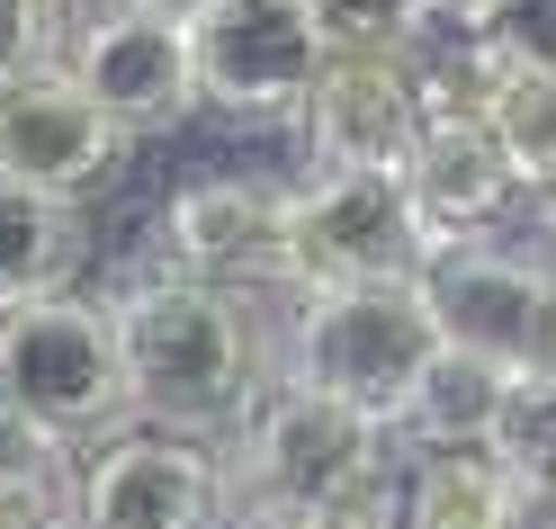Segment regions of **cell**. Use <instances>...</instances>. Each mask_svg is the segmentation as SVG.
<instances>
[{"label": "cell", "instance_id": "cell-15", "mask_svg": "<svg viewBox=\"0 0 556 529\" xmlns=\"http://www.w3.org/2000/svg\"><path fill=\"white\" fill-rule=\"evenodd\" d=\"M520 413V377L467 350H440L431 377L413 386V404L395 413V449H503Z\"/></svg>", "mask_w": 556, "mask_h": 529}, {"label": "cell", "instance_id": "cell-23", "mask_svg": "<svg viewBox=\"0 0 556 529\" xmlns=\"http://www.w3.org/2000/svg\"><path fill=\"white\" fill-rule=\"evenodd\" d=\"M539 261L556 269V198H547V242H539Z\"/></svg>", "mask_w": 556, "mask_h": 529}, {"label": "cell", "instance_id": "cell-10", "mask_svg": "<svg viewBox=\"0 0 556 529\" xmlns=\"http://www.w3.org/2000/svg\"><path fill=\"white\" fill-rule=\"evenodd\" d=\"M54 63L109 109V126L126 135V144L198 117V46H189V27L162 18V10L109 0V10H90L73 27V46H63Z\"/></svg>", "mask_w": 556, "mask_h": 529}, {"label": "cell", "instance_id": "cell-19", "mask_svg": "<svg viewBox=\"0 0 556 529\" xmlns=\"http://www.w3.org/2000/svg\"><path fill=\"white\" fill-rule=\"evenodd\" d=\"M54 63V0H0V81Z\"/></svg>", "mask_w": 556, "mask_h": 529}, {"label": "cell", "instance_id": "cell-11", "mask_svg": "<svg viewBox=\"0 0 556 529\" xmlns=\"http://www.w3.org/2000/svg\"><path fill=\"white\" fill-rule=\"evenodd\" d=\"M288 126L305 144V171H404L413 135H422L413 54L404 46H332Z\"/></svg>", "mask_w": 556, "mask_h": 529}, {"label": "cell", "instance_id": "cell-14", "mask_svg": "<svg viewBox=\"0 0 556 529\" xmlns=\"http://www.w3.org/2000/svg\"><path fill=\"white\" fill-rule=\"evenodd\" d=\"M387 512L395 529H520V467L511 449H413Z\"/></svg>", "mask_w": 556, "mask_h": 529}, {"label": "cell", "instance_id": "cell-17", "mask_svg": "<svg viewBox=\"0 0 556 529\" xmlns=\"http://www.w3.org/2000/svg\"><path fill=\"white\" fill-rule=\"evenodd\" d=\"M484 135L520 198H556V63H520L484 109Z\"/></svg>", "mask_w": 556, "mask_h": 529}, {"label": "cell", "instance_id": "cell-20", "mask_svg": "<svg viewBox=\"0 0 556 529\" xmlns=\"http://www.w3.org/2000/svg\"><path fill=\"white\" fill-rule=\"evenodd\" d=\"M233 529H395L387 503H341V512H225Z\"/></svg>", "mask_w": 556, "mask_h": 529}, {"label": "cell", "instance_id": "cell-7", "mask_svg": "<svg viewBox=\"0 0 556 529\" xmlns=\"http://www.w3.org/2000/svg\"><path fill=\"white\" fill-rule=\"evenodd\" d=\"M225 503V449L162 421L99 431L73 467V529H216Z\"/></svg>", "mask_w": 556, "mask_h": 529}, {"label": "cell", "instance_id": "cell-12", "mask_svg": "<svg viewBox=\"0 0 556 529\" xmlns=\"http://www.w3.org/2000/svg\"><path fill=\"white\" fill-rule=\"evenodd\" d=\"M117 162H126V135L63 63H27L0 81V180L81 206L117 180Z\"/></svg>", "mask_w": 556, "mask_h": 529}, {"label": "cell", "instance_id": "cell-8", "mask_svg": "<svg viewBox=\"0 0 556 529\" xmlns=\"http://www.w3.org/2000/svg\"><path fill=\"white\" fill-rule=\"evenodd\" d=\"M189 46H198V109L242 126H288L332 54L305 0H216L189 27Z\"/></svg>", "mask_w": 556, "mask_h": 529}, {"label": "cell", "instance_id": "cell-16", "mask_svg": "<svg viewBox=\"0 0 556 529\" xmlns=\"http://www.w3.org/2000/svg\"><path fill=\"white\" fill-rule=\"evenodd\" d=\"M73 261H81V206L0 180V305L37 297V288H63Z\"/></svg>", "mask_w": 556, "mask_h": 529}, {"label": "cell", "instance_id": "cell-21", "mask_svg": "<svg viewBox=\"0 0 556 529\" xmlns=\"http://www.w3.org/2000/svg\"><path fill=\"white\" fill-rule=\"evenodd\" d=\"M503 10H511V0H422L431 27H494Z\"/></svg>", "mask_w": 556, "mask_h": 529}, {"label": "cell", "instance_id": "cell-18", "mask_svg": "<svg viewBox=\"0 0 556 529\" xmlns=\"http://www.w3.org/2000/svg\"><path fill=\"white\" fill-rule=\"evenodd\" d=\"M0 529H73V484H63V449L18 431L0 413Z\"/></svg>", "mask_w": 556, "mask_h": 529}, {"label": "cell", "instance_id": "cell-1", "mask_svg": "<svg viewBox=\"0 0 556 529\" xmlns=\"http://www.w3.org/2000/svg\"><path fill=\"white\" fill-rule=\"evenodd\" d=\"M109 314H117V360H126V413L135 421L216 440L242 421V404L269 377L252 297L198 288L180 269H144L135 288L109 297Z\"/></svg>", "mask_w": 556, "mask_h": 529}, {"label": "cell", "instance_id": "cell-13", "mask_svg": "<svg viewBox=\"0 0 556 529\" xmlns=\"http://www.w3.org/2000/svg\"><path fill=\"white\" fill-rule=\"evenodd\" d=\"M404 189H413V206H422L431 242L503 234V216L520 206L484 117H422V135H413V153H404Z\"/></svg>", "mask_w": 556, "mask_h": 529}, {"label": "cell", "instance_id": "cell-22", "mask_svg": "<svg viewBox=\"0 0 556 529\" xmlns=\"http://www.w3.org/2000/svg\"><path fill=\"white\" fill-rule=\"evenodd\" d=\"M135 10H162V18H180V27H198L206 10H216V0H135Z\"/></svg>", "mask_w": 556, "mask_h": 529}, {"label": "cell", "instance_id": "cell-2", "mask_svg": "<svg viewBox=\"0 0 556 529\" xmlns=\"http://www.w3.org/2000/svg\"><path fill=\"white\" fill-rule=\"evenodd\" d=\"M225 512H341L395 493V431L296 377H261L225 449Z\"/></svg>", "mask_w": 556, "mask_h": 529}, {"label": "cell", "instance_id": "cell-9", "mask_svg": "<svg viewBox=\"0 0 556 529\" xmlns=\"http://www.w3.org/2000/svg\"><path fill=\"white\" fill-rule=\"evenodd\" d=\"M162 269L225 297H288V180L206 171L162 206Z\"/></svg>", "mask_w": 556, "mask_h": 529}, {"label": "cell", "instance_id": "cell-5", "mask_svg": "<svg viewBox=\"0 0 556 529\" xmlns=\"http://www.w3.org/2000/svg\"><path fill=\"white\" fill-rule=\"evenodd\" d=\"M431 252L440 242L404 171H305V180H288V297L422 278Z\"/></svg>", "mask_w": 556, "mask_h": 529}, {"label": "cell", "instance_id": "cell-6", "mask_svg": "<svg viewBox=\"0 0 556 529\" xmlns=\"http://www.w3.org/2000/svg\"><path fill=\"white\" fill-rule=\"evenodd\" d=\"M422 297H431V324L448 350L494 360L520 386L556 377V269L539 252H511L494 234L440 242L422 261Z\"/></svg>", "mask_w": 556, "mask_h": 529}, {"label": "cell", "instance_id": "cell-4", "mask_svg": "<svg viewBox=\"0 0 556 529\" xmlns=\"http://www.w3.org/2000/svg\"><path fill=\"white\" fill-rule=\"evenodd\" d=\"M0 413L54 449L117 431L126 413V360H117V314L109 297L37 288L0 305Z\"/></svg>", "mask_w": 556, "mask_h": 529}, {"label": "cell", "instance_id": "cell-3", "mask_svg": "<svg viewBox=\"0 0 556 529\" xmlns=\"http://www.w3.org/2000/svg\"><path fill=\"white\" fill-rule=\"evenodd\" d=\"M440 324L422 278H377V288H305L288 297V332H278V377L324 386V395L377 413L395 431L413 386L440 360Z\"/></svg>", "mask_w": 556, "mask_h": 529}]
</instances>
